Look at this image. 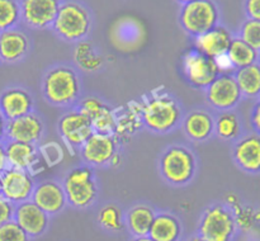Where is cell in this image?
<instances>
[{
	"label": "cell",
	"instance_id": "cell-1",
	"mask_svg": "<svg viewBox=\"0 0 260 241\" xmlns=\"http://www.w3.org/2000/svg\"><path fill=\"white\" fill-rule=\"evenodd\" d=\"M41 91L48 104L58 108H75L83 94L81 74L70 63H55L46 68Z\"/></svg>",
	"mask_w": 260,
	"mask_h": 241
},
{
	"label": "cell",
	"instance_id": "cell-2",
	"mask_svg": "<svg viewBox=\"0 0 260 241\" xmlns=\"http://www.w3.org/2000/svg\"><path fill=\"white\" fill-rule=\"evenodd\" d=\"M183 106L177 96L162 89L151 91L140 103V119L145 128L156 134H167L179 128Z\"/></svg>",
	"mask_w": 260,
	"mask_h": 241
},
{
	"label": "cell",
	"instance_id": "cell-3",
	"mask_svg": "<svg viewBox=\"0 0 260 241\" xmlns=\"http://www.w3.org/2000/svg\"><path fill=\"white\" fill-rule=\"evenodd\" d=\"M198 157L190 147L174 144L164 147L156 160L157 173L167 184L185 187L194 180L198 171Z\"/></svg>",
	"mask_w": 260,
	"mask_h": 241
},
{
	"label": "cell",
	"instance_id": "cell-4",
	"mask_svg": "<svg viewBox=\"0 0 260 241\" xmlns=\"http://www.w3.org/2000/svg\"><path fill=\"white\" fill-rule=\"evenodd\" d=\"M68 204L76 210H86L96 202L99 197V180L94 167L89 165H76L66 171L62 178Z\"/></svg>",
	"mask_w": 260,
	"mask_h": 241
},
{
	"label": "cell",
	"instance_id": "cell-5",
	"mask_svg": "<svg viewBox=\"0 0 260 241\" xmlns=\"http://www.w3.org/2000/svg\"><path fill=\"white\" fill-rule=\"evenodd\" d=\"M52 29L58 38L66 42L78 43L86 40L91 30L90 12L81 3H62L52 23Z\"/></svg>",
	"mask_w": 260,
	"mask_h": 241
},
{
	"label": "cell",
	"instance_id": "cell-6",
	"mask_svg": "<svg viewBox=\"0 0 260 241\" xmlns=\"http://www.w3.org/2000/svg\"><path fill=\"white\" fill-rule=\"evenodd\" d=\"M238 230L233 210L223 203H213L203 210L197 235L205 241H234Z\"/></svg>",
	"mask_w": 260,
	"mask_h": 241
},
{
	"label": "cell",
	"instance_id": "cell-7",
	"mask_svg": "<svg viewBox=\"0 0 260 241\" xmlns=\"http://www.w3.org/2000/svg\"><path fill=\"white\" fill-rule=\"evenodd\" d=\"M220 18L217 5L213 0H196L183 4L179 23L183 29L193 37L203 35L216 27Z\"/></svg>",
	"mask_w": 260,
	"mask_h": 241
},
{
	"label": "cell",
	"instance_id": "cell-8",
	"mask_svg": "<svg viewBox=\"0 0 260 241\" xmlns=\"http://www.w3.org/2000/svg\"><path fill=\"white\" fill-rule=\"evenodd\" d=\"M83 164L91 167L114 166L119 159V140L114 134L94 132L78 151Z\"/></svg>",
	"mask_w": 260,
	"mask_h": 241
},
{
	"label": "cell",
	"instance_id": "cell-9",
	"mask_svg": "<svg viewBox=\"0 0 260 241\" xmlns=\"http://www.w3.org/2000/svg\"><path fill=\"white\" fill-rule=\"evenodd\" d=\"M182 71L188 84L198 90H206L221 74L217 61L203 55L196 48L183 56Z\"/></svg>",
	"mask_w": 260,
	"mask_h": 241
},
{
	"label": "cell",
	"instance_id": "cell-10",
	"mask_svg": "<svg viewBox=\"0 0 260 241\" xmlns=\"http://www.w3.org/2000/svg\"><path fill=\"white\" fill-rule=\"evenodd\" d=\"M208 107L215 112L234 111L243 100V94L233 73H221L205 90Z\"/></svg>",
	"mask_w": 260,
	"mask_h": 241
},
{
	"label": "cell",
	"instance_id": "cell-11",
	"mask_svg": "<svg viewBox=\"0 0 260 241\" xmlns=\"http://www.w3.org/2000/svg\"><path fill=\"white\" fill-rule=\"evenodd\" d=\"M57 133L71 151L78 152L84 142L94 133V128L85 114L78 108H70L58 118Z\"/></svg>",
	"mask_w": 260,
	"mask_h": 241
},
{
	"label": "cell",
	"instance_id": "cell-12",
	"mask_svg": "<svg viewBox=\"0 0 260 241\" xmlns=\"http://www.w3.org/2000/svg\"><path fill=\"white\" fill-rule=\"evenodd\" d=\"M46 134V123L43 117L36 111L19 118L7 121L5 140L24 144L40 145Z\"/></svg>",
	"mask_w": 260,
	"mask_h": 241
},
{
	"label": "cell",
	"instance_id": "cell-13",
	"mask_svg": "<svg viewBox=\"0 0 260 241\" xmlns=\"http://www.w3.org/2000/svg\"><path fill=\"white\" fill-rule=\"evenodd\" d=\"M3 187V198L14 205L29 200L36 187V180L30 173L25 170L8 167L0 174Z\"/></svg>",
	"mask_w": 260,
	"mask_h": 241
},
{
	"label": "cell",
	"instance_id": "cell-14",
	"mask_svg": "<svg viewBox=\"0 0 260 241\" xmlns=\"http://www.w3.org/2000/svg\"><path fill=\"white\" fill-rule=\"evenodd\" d=\"M75 108L90 119L94 132L107 134L116 133V109L103 99L98 96L81 98Z\"/></svg>",
	"mask_w": 260,
	"mask_h": 241
},
{
	"label": "cell",
	"instance_id": "cell-15",
	"mask_svg": "<svg viewBox=\"0 0 260 241\" xmlns=\"http://www.w3.org/2000/svg\"><path fill=\"white\" fill-rule=\"evenodd\" d=\"M183 133L194 144H203L215 136V114L206 108H193L183 116Z\"/></svg>",
	"mask_w": 260,
	"mask_h": 241
},
{
	"label": "cell",
	"instance_id": "cell-16",
	"mask_svg": "<svg viewBox=\"0 0 260 241\" xmlns=\"http://www.w3.org/2000/svg\"><path fill=\"white\" fill-rule=\"evenodd\" d=\"M20 17L32 29H46L52 27L58 12L60 0H20Z\"/></svg>",
	"mask_w": 260,
	"mask_h": 241
},
{
	"label": "cell",
	"instance_id": "cell-17",
	"mask_svg": "<svg viewBox=\"0 0 260 241\" xmlns=\"http://www.w3.org/2000/svg\"><path fill=\"white\" fill-rule=\"evenodd\" d=\"M231 156L236 166L248 174H260V134L246 133L233 145Z\"/></svg>",
	"mask_w": 260,
	"mask_h": 241
},
{
	"label": "cell",
	"instance_id": "cell-18",
	"mask_svg": "<svg viewBox=\"0 0 260 241\" xmlns=\"http://www.w3.org/2000/svg\"><path fill=\"white\" fill-rule=\"evenodd\" d=\"M35 111V98L24 86H8L0 93V112L7 121L19 118Z\"/></svg>",
	"mask_w": 260,
	"mask_h": 241
},
{
	"label": "cell",
	"instance_id": "cell-19",
	"mask_svg": "<svg viewBox=\"0 0 260 241\" xmlns=\"http://www.w3.org/2000/svg\"><path fill=\"white\" fill-rule=\"evenodd\" d=\"M30 200L48 216L57 215L69 205L61 182L52 179L36 183Z\"/></svg>",
	"mask_w": 260,
	"mask_h": 241
},
{
	"label": "cell",
	"instance_id": "cell-20",
	"mask_svg": "<svg viewBox=\"0 0 260 241\" xmlns=\"http://www.w3.org/2000/svg\"><path fill=\"white\" fill-rule=\"evenodd\" d=\"M5 154L9 167L14 169L25 170L35 177L36 173L42 170L41 164L43 162L41 157L38 145L24 144V142L15 141H4Z\"/></svg>",
	"mask_w": 260,
	"mask_h": 241
},
{
	"label": "cell",
	"instance_id": "cell-21",
	"mask_svg": "<svg viewBox=\"0 0 260 241\" xmlns=\"http://www.w3.org/2000/svg\"><path fill=\"white\" fill-rule=\"evenodd\" d=\"M50 217L51 216L43 212L29 199L15 205L13 220L32 238L40 237L47 231L50 226Z\"/></svg>",
	"mask_w": 260,
	"mask_h": 241
},
{
	"label": "cell",
	"instance_id": "cell-22",
	"mask_svg": "<svg viewBox=\"0 0 260 241\" xmlns=\"http://www.w3.org/2000/svg\"><path fill=\"white\" fill-rule=\"evenodd\" d=\"M30 51V41L17 27L0 33V61L17 63L24 60Z\"/></svg>",
	"mask_w": 260,
	"mask_h": 241
},
{
	"label": "cell",
	"instance_id": "cell-23",
	"mask_svg": "<svg viewBox=\"0 0 260 241\" xmlns=\"http://www.w3.org/2000/svg\"><path fill=\"white\" fill-rule=\"evenodd\" d=\"M233 35L223 25H216L212 29L196 37V50L203 55L218 60L228 53Z\"/></svg>",
	"mask_w": 260,
	"mask_h": 241
},
{
	"label": "cell",
	"instance_id": "cell-24",
	"mask_svg": "<svg viewBox=\"0 0 260 241\" xmlns=\"http://www.w3.org/2000/svg\"><path fill=\"white\" fill-rule=\"evenodd\" d=\"M183 226L179 218L172 212H156L149 231V237L154 241H180Z\"/></svg>",
	"mask_w": 260,
	"mask_h": 241
},
{
	"label": "cell",
	"instance_id": "cell-25",
	"mask_svg": "<svg viewBox=\"0 0 260 241\" xmlns=\"http://www.w3.org/2000/svg\"><path fill=\"white\" fill-rule=\"evenodd\" d=\"M156 211L154 207L146 203L135 204L124 213V223L128 232L134 237L149 235L150 227L152 225Z\"/></svg>",
	"mask_w": 260,
	"mask_h": 241
},
{
	"label": "cell",
	"instance_id": "cell-26",
	"mask_svg": "<svg viewBox=\"0 0 260 241\" xmlns=\"http://www.w3.org/2000/svg\"><path fill=\"white\" fill-rule=\"evenodd\" d=\"M74 61L79 71L84 73H98L104 67V56L94 47L90 41H80L75 45L73 52Z\"/></svg>",
	"mask_w": 260,
	"mask_h": 241
},
{
	"label": "cell",
	"instance_id": "cell-27",
	"mask_svg": "<svg viewBox=\"0 0 260 241\" xmlns=\"http://www.w3.org/2000/svg\"><path fill=\"white\" fill-rule=\"evenodd\" d=\"M215 136L229 142H235L239 137L243 136V123L235 111L216 112Z\"/></svg>",
	"mask_w": 260,
	"mask_h": 241
},
{
	"label": "cell",
	"instance_id": "cell-28",
	"mask_svg": "<svg viewBox=\"0 0 260 241\" xmlns=\"http://www.w3.org/2000/svg\"><path fill=\"white\" fill-rule=\"evenodd\" d=\"M243 98H260V61L233 73Z\"/></svg>",
	"mask_w": 260,
	"mask_h": 241
},
{
	"label": "cell",
	"instance_id": "cell-29",
	"mask_svg": "<svg viewBox=\"0 0 260 241\" xmlns=\"http://www.w3.org/2000/svg\"><path fill=\"white\" fill-rule=\"evenodd\" d=\"M226 57H228L229 62L231 63L234 70H236V68L245 67V66L258 62L260 55L238 36V37H233V40H231Z\"/></svg>",
	"mask_w": 260,
	"mask_h": 241
},
{
	"label": "cell",
	"instance_id": "cell-30",
	"mask_svg": "<svg viewBox=\"0 0 260 241\" xmlns=\"http://www.w3.org/2000/svg\"><path fill=\"white\" fill-rule=\"evenodd\" d=\"M99 226L108 232H121L126 228L123 210L116 203H108L99 210L96 216Z\"/></svg>",
	"mask_w": 260,
	"mask_h": 241
},
{
	"label": "cell",
	"instance_id": "cell-31",
	"mask_svg": "<svg viewBox=\"0 0 260 241\" xmlns=\"http://www.w3.org/2000/svg\"><path fill=\"white\" fill-rule=\"evenodd\" d=\"M22 20L18 0H0V33L12 29Z\"/></svg>",
	"mask_w": 260,
	"mask_h": 241
},
{
	"label": "cell",
	"instance_id": "cell-32",
	"mask_svg": "<svg viewBox=\"0 0 260 241\" xmlns=\"http://www.w3.org/2000/svg\"><path fill=\"white\" fill-rule=\"evenodd\" d=\"M38 150H40L41 157H42L46 166H56L65 157V152H63L62 146L56 141L41 142L38 145Z\"/></svg>",
	"mask_w": 260,
	"mask_h": 241
},
{
	"label": "cell",
	"instance_id": "cell-33",
	"mask_svg": "<svg viewBox=\"0 0 260 241\" xmlns=\"http://www.w3.org/2000/svg\"><path fill=\"white\" fill-rule=\"evenodd\" d=\"M239 37L260 53V20L248 18L241 25Z\"/></svg>",
	"mask_w": 260,
	"mask_h": 241
},
{
	"label": "cell",
	"instance_id": "cell-34",
	"mask_svg": "<svg viewBox=\"0 0 260 241\" xmlns=\"http://www.w3.org/2000/svg\"><path fill=\"white\" fill-rule=\"evenodd\" d=\"M0 241H30V237L12 220L0 226Z\"/></svg>",
	"mask_w": 260,
	"mask_h": 241
},
{
	"label": "cell",
	"instance_id": "cell-35",
	"mask_svg": "<svg viewBox=\"0 0 260 241\" xmlns=\"http://www.w3.org/2000/svg\"><path fill=\"white\" fill-rule=\"evenodd\" d=\"M233 212L234 215H235L236 225H238V228H240V230H249V228L253 227V225L255 223L253 208H245L240 204L239 207L234 208Z\"/></svg>",
	"mask_w": 260,
	"mask_h": 241
},
{
	"label": "cell",
	"instance_id": "cell-36",
	"mask_svg": "<svg viewBox=\"0 0 260 241\" xmlns=\"http://www.w3.org/2000/svg\"><path fill=\"white\" fill-rule=\"evenodd\" d=\"M14 208L15 205L13 204V203H10L9 200H7L5 198L0 197V226L13 220Z\"/></svg>",
	"mask_w": 260,
	"mask_h": 241
},
{
	"label": "cell",
	"instance_id": "cell-37",
	"mask_svg": "<svg viewBox=\"0 0 260 241\" xmlns=\"http://www.w3.org/2000/svg\"><path fill=\"white\" fill-rule=\"evenodd\" d=\"M245 13L249 19L260 20V0H245Z\"/></svg>",
	"mask_w": 260,
	"mask_h": 241
},
{
	"label": "cell",
	"instance_id": "cell-38",
	"mask_svg": "<svg viewBox=\"0 0 260 241\" xmlns=\"http://www.w3.org/2000/svg\"><path fill=\"white\" fill-rule=\"evenodd\" d=\"M250 121L255 133L260 134V100L254 106L253 111H251Z\"/></svg>",
	"mask_w": 260,
	"mask_h": 241
},
{
	"label": "cell",
	"instance_id": "cell-39",
	"mask_svg": "<svg viewBox=\"0 0 260 241\" xmlns=\"http://www.w3.org/2000/svg\"><path fill=\"white\" fill-rule=\"evenodd\" d=\"M8 167H9V165H8L7 154H5L4 142H0V174H3Z\"/></svg>",
	"mask_w": 260,
	"mask_h": 241
},
{
	"label": "cell",
	"instance_id": "cell-40",
	"mask_svg": "<svg viewBox=\"0 0 260 241\" xmlns=\"http://www.w3.org/2000/svg\"><path fill=\"white\" fill-rule=\"evenodd\" d=\"M5 128H7V119L0 112V142L5 141Z\"/></svg>",
	"mask_w": 260,
	"mask_h": 241
},
{
	"label": "cell",
	"instance_id": "cell-41",
	"mask_svg": "<svg viewBox=\"0 0 260 241\" xmlns=\"http://www.w3.org/2000/svg\"><path fill=\"white\" fill-rule=\"evenodd\" d=\"M131 241H154L149 236H141V237H134Z\"/></svg>",
	"mask_w": 260,
	"mask_h": 241
},
{
	"label": "cell",
	"instance_id": "cell-42",
	"mask_svg": "<svg viewBox=\"0 0 260 241\" xmlns=\"http://www.w3.org/2000/svg\"><path fill=\"white\" fill-rule=\"evenodd\" d=\"M184 241H205V240H203L202 237H200L198 235H194V236H190V237L185 238Z\"/></svg>",
	"mask_w": 260,
	"mask_h": 241
},
{
	"label": "cell",
	"instance_id": "cell-43",
	"mask_svg": "<svg viewBox=\"0 0 260 241\" xmlns=\"http://www.w3.org/2000/svg\"><path fill=\"white\" fill-rule=\"evenodd\" d=\"M254 220L255 222H260V210L254 211Z\"/></svg>",
	"mask_w": 260,
	"mask_h": 241
},
{
	"label": "cell",
	"instance_id": "cell-44",
	"mask_svg": "<svg viewBox=\"0 0 260 241\" xmlns=\"http://www.w3.org/2000/svg\"><path fill=\"white\" fill-rule=\"evenodd\" d=\"M178 3H180V4H187V3H190V2H196V0H177Z\"/></svg>",
	"mask_w": 260,
	"mask_h": 241
},
{
	"label": "cell",
	"instance_id": "cell-45",
	"mask_svg": "<svg viewBox=\"0 0 260 241\" xmlns=\"http://www.w3.org/2000/svg\"><path fill=\"white\" fill-rule=\"evenodd\" d=\"M0 197H3V187H2V179H0Z\"/></svg>",
	"mask_w": 260,
	"mask_h": 241
},
{
	"label": "cell",
	"instance_id": "cell-46",
	"mask_svg": "<svg viewBox=\"0 0 260 241\" xmlns=\"http://www.w3.org/2000/svg\"><path fill=\"white\" fill-rule=\"evenodd\" d=\"M259 100H260V98H259Z\"/></svg>",
	"mask_w": 260,
	"mask_h": 241
},
{
	"label": "cell",
	"instance_id": "cell-47",
	"mask_svg": "<svg viewBox=\"0 0 260 241\" xmlns=\"http://www.w3.org/2000/svg\"><path fill=\"white\" fill-rule=\"evenodd\" d=\"M0 62H2V61H0Z\"/></svg>",
	"mask_w": 260,
	"mask_h": 241
},
{
	"label": "cell",
	"instance_id": "cell-48",
	"mask_svg": "<svg viewBox=\"0 0 260 241\" xmlns=\"http://www.w3.org/2000/svg\"><path fill=\"white\" fill-rule=\"evenodd\" d=\"M259 55H260V53H259Z\"/></svg>",
	"mask_w": 260,
	"mask_h": 241
}]
</instances>
